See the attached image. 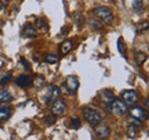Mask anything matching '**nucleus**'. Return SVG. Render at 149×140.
I'll return each mask as SVG.
<instances>
[{
	"label": "nucleus",
	"instance_id": "f257e3e1",
	"mask_svg": "<svg viewBox=\"0 0 149 140\" xmlns=\"http://www.w3.org/2000/svg\"><path fill=\"white\" fill-rule=\"evenodd\" d=\"M93 13L96 18H100L101 21H103V22L107 23V24H110V23L113 22L112 12H111V9L108 8V7H104V6H102V7H97V8L94 9Z\"/></svg>",
	"mask_w": 149,
	"mask_h": 140
},
{
	"label": "nucleus",
	"instance_id": "f03ea898",
	"mask_svg": "<svg viewBox=\"0 0 149 140\" xmlns=\"http://www.w3.org/2000/svg\"><path fill=\"white\" fill-rule=\"evenodd\" d=\"M108 106H109V110L115 116H124L129 111L127 110V105H125L123 101H120L118 99H113Z\"/></svg>",
	"mask_w": 149,
	"mask_h": 140
},
{
	"label": "nucleus",
	"instance_id": "7ed1b4c3",
	"mask_svg": "<svg viewBox=\"0 0 149 140\" xmlns=\"http://www.w3.org/2000/svg\"><path fill=\"white\" fill-rule=\"evenodd\" d=\"M83 115H84L85 120L91 125H97V124L101 123V120H102L101 115L96 110H94L92 108H88V107L83 108Z\"/></svg>",
	"mask_w": 149,
	"mask_h": 140
},
{
	"label": "nucleus",
	"instance_id": "20e7f679",
	"mask_svg": "<svg viewBox=\"0 0 149 140\" xmlns=\"http://www.w3.org/2000/svg\"><path fill=\"white\" fill-rule=\"evenodd\" d=\"M60 97V90L55 85H52L46 90V92L44 93L42 95V101L46 104V105H52L55 100L58 99Z\"/></svg>",
	"mask_w": 149,
	"mask_h": 140
},
{
	"label": "nucleus",
	"instance_id": "39448f33",
	"mask_svg": "<svg viewBox=\"0 0 149 140\" xmlns=\"http://www.w3.org/2000/svg\"><path fill=\"white\" fill-rule=\"evenodd\" d=\"M129 113H130L131 117H132L133 120L138 121L139 123L145 122L146 118H147L146 110H145L143 108H141V107H133V108H131L130 110H129Z\"/></svg>",
	"mask_w": 149,
	"mask_h": 140
},
{
	"label": "nucleus",
	"instance_id": "423d86ee",
	"mask_svg": "<svg viewBox=\"0 0 149 140\" xmlns=\"http://www.w3.org/2000/svg\"><path fill=\"white\" fill-rule=\"evenodd\" d=\"M122 98L123 100L125 101L124 104L125 105H129V106H133L135 105L139 100V95L135 91L133 90H126V91H123L122 92Z\"/></svg>",
	"mask_w": 149,
	"mask_h": 140
},
{
	"label": "nucleus",
	"instance_id": "0eeeda50",
	"mask_svg": "<svg viewBox=\"0 0 149 140\" xmlns=\"http://www.w3.org/2000/svg\"><path fill=\"white\" fill-rule=\"evenodd\" d=\"M64 85H65L67 90L69 91V93L74 94V93L78 91V88H79V79H78L76 76H74V75L68 76L67 79H65Z\"/></svg>",
	"mask_w": 149,
	"mask_h": 140
},
{
	"label": "nucleus",
	"instance_id": "6e6552de",
	"mask_svg": "<svg viewBox=\"0 0 149 140\" xmlns=\"http://www.w3.org/2000/svg\"><path fill=\"white\" fill-rule=\"evenodd\" d=\"M67 108V105L64 102V100L62 99H57L53 102V106H52V114L55 115V116H58V115H62L64 113Z\"/></svg>",
	"mask_w": 149,
	"mask_h": 140
},
{
	"label": "nucleus",
	"instance_id": "1a4fd4ad",
	"mask_svg": "<svg viewBox=\"0 0 149 140\" xmlns=\"http://www.w3.org/2000/svg\"><path fill=\"white\" fill-rule=\"evenodd\" d=\"M95 133L96 136L100 138V139L104 140V139H108L109 136H110V127L108 125H97L96 129H95Z\"/></svg>",
	"mask_w": 149,
	"mask_h": 140
},
{
	"label": "nucleus",
	"instance_id": "9d476101",
	"mask_svg": "<svg viewBox=\"0 0 149 140\" xmlns=\"http://www.w3.org/2000/svg\"><path fill=\"white\" fill-rule=\"evenodd\" d=\"M22 36L24 38H35V37H37V31L35 29V25L32 23H26L23 27Z\"/></svg>",
	"mask_w": 149,
	"mask_h": 140
},
{
	"label": "nucleus",
	"instance_id": "9b49d317",
	"mask_svg": "<svg viewBox=\"0 0 149 140\" xmlns=\"http://www.w3.org/2000/svg\"><path fill=\"white\" fill-rule=\"evenodd\" d=\"M15 83H16V85L19 86V88H26L32 84V79H31V77H29L26 75H22V76H19L15 79Z\"/></svg>",
	"mask_w": 149,
	"mask_h": 140
},
{
	"label": "nucleus",
	"instance_id": "f8f14e48",
	"mask_svg": "<svg viewBox=\"0 0 149 140\" xmlns=\"http://www.w3.org/2000/svg\"><path fill=\"white\" fill-rule=\"evenodd\" d=\"M35 29H37V30L41 31V32H47L48 31V24L45 21V18H37L36 20Z\"/></svg>",
	"mask_w": 149,
	"mask_h": 140
},
{
	"label": "nucleus",
	"instance_id": "ddd939ff",
	"mask_svg": "<svg viewBox=\"0 0 149 140\" xmlns=\"http://www.w3.org/2000/svg\"><path fill=\"white\" fill-rule=\"evenodd\" d=\"M12 115V108L9 107H5V108H0V122H5L7 121Z\"/></svg>",
	"mask_w": 149,
	"mask_h": 140
},
{
	"label": "nucleus",
	"instance_id": "4468645a",
	"mask_svg": "<svg viewBox=\"0 0 149 140\" xmlns=\"http://www.w3.org/2000/svg\"><path fill=\"white\" fill-rule=\"evenodd\" d=\"M72 47H74V43L71 40H65V41L62 43L60 50H61V53L63 55H65V54H68V53L72 50Z\"/></svg>",
	"mask_w": 149,
	"mask_h": 140
},
{
	"label": "nucleus",
	"instance_id": "2eb2a0df",
	"mask_svg": "<svg viewBox=\"0 0 149 140\" xmlns=\"http://www.w3.org/2000/svg\"><path fill=\"white\" fill-rule=\"evenodd\" d=\"M13 100V95L6 91V90H1L0 91V104H6V102H10Z\"/></svg>",
	"mask_w": 149,
	"mask_h": 140
},
{
	"label": "nucleus",
	"instance_id": "dca6fc26",
	"mask_svg": "<svg viewBox=\"0 0 149 140\" xmlns=\"http://www.w3.org/2000/svg\"><path fill=\"white\" fill-rule=\"evenodd\" d=\"M101 98H102V101H103L104 104L109 105L112 100L115 99V95L112 94L111 91H103V92L101 93Z\"/></svg>",
	"mask_w": 149,
	"mask_h": 140
},
{
	"label": "nucleus",
	"instance_id": "f3484780",
	"mask_svg": "<svg viewBox=\"0 0 149 140\" xmlns=\"http://www.w3.org/2000/svg\"><path fill=\"white\" fill-rule=\"evenodd\" d=\"M126 134H127V137H129L130 139L136 138V136H138V127H136V125H134V124L129 125L127 131H126Z\"/></svg>",
	"mask_w": 149,
	"mask_h": 140
},
{
	"label": "nucleus",
	"instance_id": "a211bd4d",
	"mask_svg": "<svg viewBox=\"0 0 149 140\" xmlns=\"http://www.w3.org/2000/svg\"><path fill=\"white\" fill-rule=\"evenodd\" d=\"M132 6H133V9H134L135 13H141L143 10V8H145L143 0H133Z\"/></svg>",
	"mask_w": 149,
	"mask_h": 140
},
{
	"label": "nucleus",
	"instance_id": "6ab92c4d",
	"mask_svg": "<svg viewBox=\"0 0 149 140\" xmlns=\"http://www.w3.org/2000/svg\"><path fill=\"white\" fill-rule=\"evenodd\" d=\"M147 60V54L143 52H138L135 55V62L138 66H142L143 62Z\"/></svg>",
	"mask_w": 149,
	"mask_h": 140
},
{
	"label": "nucleus",
	"instance_id": "aec40b11",
	"mask_svg": "<svg viewBox=\"0 0 149 140\" xmlns=\"http://www.w3.org/2000/svg\"><path fill=\"white\" fill-rule=\"evenodd\" d=\"M72 20H74V22L77 25H83V23H84V21H85L83 14L79 13V12H74V14H72Z\"/></svg>",
	"mask_w": 149,
	"mask_h": 140
},
{
	"label": "nucleus",
	"instance_id": "412c9836",
	"mask_svg": "<svg viewBox=\"0 0 149 140\" xmlns=\"http://www.w3.org/2000/svg\"><path fill=\"white\" fill-rule=\"evenodd\" d=\"M45 61L47 63H49V64H54V63H56L58 61V57L55 54H47L46 57H45Z\"/></svg>",
	"mask_w": 149,
	"mask_h": 140
},
{
	"label": "nucleus",
	"instance_id": "4be33fe9",
	"mask_svg": "<svg viewBox=\"0 0 149 140\" xmlns=\"http://www.w3.org/2000/svg\"><path fill=\"white\" fill-rule=\"evenodd\" d=\"M117 48H118V52L120 54H125V52H126V47H125V44H124L122 38H118V40H117Z\"/></svg>",
	"mask_w": 149,
	"mask_h": 140
},
{
	"label": "nucleus",
	"instance_id": "5701e85b",
	"mask_svg": "<svg viewBox=\"0 0 149 140\" xmlns=\"http://www.w3.org/2000/svg\"><path fill=\"white\" fill-rule=\"evenodd\" d=\"M33 84H35V86L38 88H42V86L45 85V79H44L41 76H37L36 79L33 80Z\"/></svg>",
	"mask_w": 149,
	"mask_h": 140
},
{
	"label": "nucleus",
	"instance_id": "b1692460",
	"mask_svg": "<svg viewBox=\"0 0 149 140\" xmlns=\"http://www.w3.org/2000/svg\"><path fill=\"white\" fill-rule=\"evenodd\" d=\"M45 122L47 125H53V124H55L56 123V116L55 115H53V114H51V115H47L46 117H45Z\"/></svg>",
	"mask_w": 149,
	"mask_h": 140
},
{
	"label": "nucleus",
	"instance_id": "393cba45",
	"mask_svg": "<svg viewBox=\"0 0 149 140\" xmlns=\"http://www.w3.org/2000/svg\"><path fill=\"white\" fill-rule=\"evenodd\" d=\"M12 78H13L12 74H7V75H5V76L0 79V84H1V85H6V84H8V83L10 82Z\"/></svg>",
	"mask_w": 149,
	"mask_h": 140
},
{
	"label": "nucleus",
	"instance_id": "a878e982",
	"mask_svg": "<svg viewBox=\"0 0 149 140\" xmlns=\"http://www.w3.org/2000/svg\"><path fill=\"white\" fill-rule=\"evenodd\" d=\"M80 125H81V122H80V120H78V118H72V120L70 121V126H71L72 129H78Z\"/></svg>",
	"mask_w": 149,
	"mask_h": 140
},
{
	"label": "nucleus",
	"instance_id": "bb28decb",
	"mask_svg": "<svg viewBox=\"0 0 149 140\" xmlns=\"http://www.w3.org/2000/svg\"><path fill=\"white\" fill-rule=\"evenodd\" d=\"M21 63H22L23 68L26 70V71H30V70H31V66L29 64V62H28L25 59H23V57H22V59H21Z\"/></svg>",
	"mask_w": 149,
	"mask_h": 140
},
{
	"label": "nucleus",
	"instance_id": "cd10ccee",
	"mask_svg": "<svg viewBox=\"0 0 149 140\" xmlns=\"http://www.w3.org/2000/svg\"><path fill=\"white\" fill-rule=\"evenodd\" d=\"M92 23H93V25H92L93 29H100V28H101V23H100L99 21H93Z\"/></svg>",
	"mask_w": 149,
	"mask_h": 140
},
{
	"label": "nucleus",
	"instance_id": "c85d7f7f",
	"mask_svg": "<svg viewBox=\"0 0 149 140\" xmlns=\"http://www.w3.org/2000/svg\"><path fill=\"white\" fill-rule=\"evenodd\" d=\"M2 1H3V2H6V4H7V2H9V1H10V0H2Z\"/></svg>",
	"mask_w": 149,
	"mask_h": 140
},
{
	"label": "nucleus",
	"instance_id": "c756f323",
	"mask_svg": "<svg viewBox=\"0 0 149 140\" xmlns=\"http://www.w3.org/2000/svg\"><path fill=\"white\" fill-rule=\"evenodd\" d=\"M0 10H2V6H0Z\"/></svg>",
	"mask_w": 149,
	"mask_h": 140
}]
</instances>
